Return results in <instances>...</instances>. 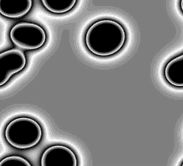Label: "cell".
<instances>
[{"label":"cell","mask_w":183,"mask_h":166,"mask_svg":"<svg viewBox=\"0 0 183 166\" xmlns=\"http://www.w3.org/2000/svg\"><path fill=\"white\" fill-rule=\"evenodd\" d=\"M126 34L123 26L114 20L104 19L92 24L85 33L84 41L91 53L108 56L119 51L124 45Z\"/></svg>","instance_id":"obj_1"},{"label":"cell","mask_w":183,"mask_h":166,"mask_svg":"<svg viewBox=\"0 0 183 166\" xmlns=\"http://www.w3.org/2000/svg\"><path fill=\"white\" fill-rule=\"evenodd\" d=\"M40 124L35 120L27 117L15 119L7 125L5 131L6 141L12 146L25 149L37 145L42 135Z\"/></svg>","instance_id":"obj_2"},{"label":"cell","mask_w":183,"mask_h":166,"mask_svg":"<svg viewBox=\"0 0 183 166\" xmlns=\"http://www.w3.org/2000/svg\"><path fill=\"white\" fill-rule=\"evenodd\" d=\"M9 35L15 45L25 50L38 49L44 45L46 39L45 32L42 28L27 22L16 24L11 29Z\"/></svg>","instance_id":"obj_3"},{"label":"cell","mask_w":183,"mask_h":166,"mask_svg":"<svg viewBox=\"0 0 183 166\" xmlns=\"http://www.w3.org/2000/svg\"><path fill=\"white\" fill-rule=\"evenodd\" d=\"M26 59L20 50L12 49L0 54V85L5 84L15 74L25 67Z\"/></svg>","instance_id":"obj_4"},{"label":"cell","mask_w":183,"mask_h":166,"mask_svg":"<svg viewBox=\"0 0 183 166\" xmlns=\"http://www.w3.org/2000/svg\"><path fill=\"white\" fill-rule=\"evenodd\" d=\"M77 160L74 152L66 146L56 145L46 149L40 160L41 166H75Z\"/></svg>","instance_id":"obj_5"},{"label":"cell","mask_w":183,"mask_h":166,"mask_svg":"<svg viewBox=\"0 0 183 166\" xmlns=\"http://www.w3.org/2000/svg\"><path fill=\"white\" fill-rule=\"evenodd\" d=\"M32 4L31 0H0V13L6 17L19 18L30 11Z\"/></svg>","instance_id":"obj_6"},{"label":"cell","mask_w":183,"mask_h":166,"mask_svg":"<svg viewBox=\"0 0 183 166\" xmlns=\"http://www.w3.org/2000/svg\"><path fill=\"white\" fill-rule=\"evenodd\" d=\"M183 55L177 56L167 64L164 70L167 81L176 86H182L183 84Z\"/></svg>","instance_id":"obj_7"},{"label":"cell","mask_w":183,"mask_h":166,"mask_svg":"<svg viewBox=\"0 0 183 166\" xmlns=\"http://www.w3.org/2000/svg\"><path fill=\"white\" fill-rule=\"evenodd\" d=\"M44 7L50 12L62 14L69 12L75 6V0H42Z\"/></svg>","instance_id":"obj_8"},{"label":"cell","mask_w":183,"mask_h":166,"mask_svg":"<svg viewBox=\"0 0 183 166\" xmlns=\"http://www.w3.org/2000/svg\"><path fill=\"white\" fill-rule=\"evenodd\" d=\"M30 163L21 157L13 155L6 157L0 162V166H30Z\"/></svg>","instance_id":"obj_9"},{"label":"cell","mask_w":183,"mask_h":166,"mask_svg":"<svg viewBox=\"0 0 183 166\" xmlns=\"http://www.w3.org/2000/svg\"><path fill=\"white\" fill-rule=\"evenodd\" d=\"M181 9H183V0L181 1Z\"/></svg>","instance_id":"obj_10"}]
</instances>
